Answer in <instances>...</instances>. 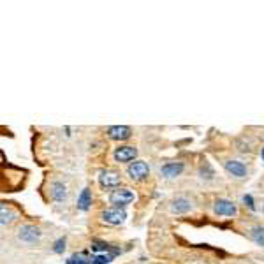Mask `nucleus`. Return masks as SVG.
Here are the masks:
<instances>
[{
    "label": "nucleus",
    "instance_id": "obj_10",
    "mask_svg": "<svg viewBox=\"0 0 264 264\" xmlns=\"http://www.w3.org/2000/svg\"><path fill=\"white\" fill-rule=\"evenodd\" d=\"M185 166L181 162H168L160 168V175L164 176V178H176V176H180L183 173Z\"/></svg>",
    "mask_w": 264,
    "mask_h": 264
},
{
    "label": "nucleus",
    "instance_id": "obj_4",
    "mask_svg": "<svg viewBox=\"0 0 264 264\" xmlns=\"http://www.w3.org/2000/svg\"><path fill=\"white\" fill-rule=\"evenodd\" d=\"M127 175L131 180L134 181H143L148 178L150 175V168L146 162H143V160H136V162H132L131 166L127 168Z\"/></svg>",
    "mask_w": 264,
    "mask_h": 264
},
{
    "label": "nucleus",
    "instance_id": "obj_19",
    "mask_svg": "<svg viewBox=\"0 0 264 264\" xmlns=\"http://www.w3.org/2000/svg\"><path fill=\"white\" fill-rule=\"evenodd\" d=\"M65 250V238H60V240L55 243V248H53V252L55 254H62Z\"/></svg>",
    "mask_w": 264,
    "mask_h": 264
},
{
    "label": "nucleus",
    "instance_id": "obj_17",
    "mask_svg": "<svg viewBox=\"0 0 264 264\" xmlns=\"http://www.w3.org/2000/svg\"><path fill=\"white\" fill-rule=\"evenodd\" d=\"M0 222H2V225H7V224H11L12 220H14V213L11 212V210H7L5 206H2L0 208Z\"/></svg>",
    "mask_w": 264,
    "mask_h": 264
},
{
    "label": "nucleus",
    "instance_id": "obj_20",
    "mask_svg": "<svg viewBox=\"0 0 264 264\" xmlns=\"http://www.w3.org/2000/svg\"><path fill=\"white\" fill-rule=\"evenodd\" d=\"M243 201H245V204H247L250 210H256V204H254V201H252V196H245Z\"/></svg>",
    "mask_w": 264,
    "mask_h": 264
},
{
    "label": "nucleus",
    "instance_id": "obj_3",
    "mask_svg": "<svg viewBox=\"0 0 264 264\" xmlns=\"http://www.w3.org/2000/svg\"><path fill=\"white\" fill-rule=\"evenodd\" d=\"M41 236H43V232H41V229L36 227V225L25 224L18 229V240L23 241V243L32 245V243H36V241H39Z\"/></svg>",
    "mask_w": 264,
    "mask_h": 264
},
{
    "label": "nucleus",
    "instance_id": "obj_1",
    "mask_svg": "<svg viewBox=\"0 0 264 264\" xmlns=\"http://www.w3.org/2000/svg\"><path fill=\"white\" fill-rule=\"evenodd\" d=\"M132 201H134V192L127 187H122V188L118 187L116 190H113L109 194V203L115 204L116 208H124V206H127Z\"/></svg>",
    "mask_w": 264,
    "mask_h": 264
},
{
    "label": "nucleus",
    "instance_id": "obj_7",
    "mask_svg": "<svg viewBox=\"0 0 264 264\" xmlns=\"http://www.w3.org/2000/svg\"><path fill=\"white\" fill-rule=\"evenodd\" d=\"M113 157H115L116 162L124 164V162H131V160L136 159L137 150L134 148V146H118V148L115 150V153H113Z\"/></svg>",
    "mask_w": 264,
    "mask_h": 264
},
{
    "label": "nucleus",
    "instance_id": "obj_21",
    "mask_svg": "<svg viewBox=\"0 0 264 264\" xmlns=\"http://www.w3.org/2000/svg\"><path fill=\"white\" fill-rule=\"evenodd\" d=\"M263 159H264V150H263Z\"/></svg>",
    "mask_w": 264,
    "mask_h": 264
},
{
    "label": "nucleus",
    "instance_id": "obj_8",
    "mask_svg": "<svg viewBox=\"0 0 264 264\" xmlns=\"http://www.w3.org/2000/svg\"><path fill=\"white\" fill-rule=\"evenodd\" d=\"M108 136L113 141H125L132 136V131L127 125H113L108 129Z\"/></svg>",
    "mask_w": 264,
    "mask_h": 264
},
{
    "label": "nucleus",
    "instance_id": "obj_12",
    "mask_svg": "<svg viewBox=\"0 0 264 264\" xmlns=\"http://www.w3.org/2000/svg\"><path fill=\"white\" fill-rule=\"evenodd\" d=\"M51 197L55 201H58V203L67 199V188H65V185L60 183V181H55L51 185Z\"/></svg>",
    "mask_w": 264,
    "mask_h": 264
},
{
    "label": "nucleus",
    "instance_id": "obj_14",
    "mask_svg": "<svg viewBox=\"0 0 264 264\" xmlns=\"http://www.w3.org/2000/svg\"><path fill=\"white\" fill-rule=\"evenodd\" d=\"M250 238H252L257 245L264 247V225H256V227L250 229Z\"/></svg>",
    "mask_w": 264,
    "mask_h": 264
},
{
    "label": "nucleus",
    "instance_id": "obj_18",
    "mask_svg": "<svg viewBox=\"0 0 264 264\" xmlns=\"http://www.w3.org/2000/svg\"><path fill=\"white\" fill-rule=\"evenodd\" d=\"M199 175H201V178H203V180H204V175H208V180H212L213 176H215V173H213V169L206 164V166H203V168L199 169Z\"/></svg>",
    "mask_w": 264,
    "mask_h": 264
},
{
    "label": "nucleus",
    "instance_id": "obj_13",
    "mask_svg": "<svg viewBox=\"0 0 264 264\" xmlns=\"http://www.w3.org/2000/svg\"><path fill=\"white\" fill-rule=\"evenodd\" d=\"M90 204H92V192H90V188H83L80 197H78V210L87 212L90 208Z\"/></svg>",
    "mask_w": 264,
    "mask_h": 264
},
{
    "label": "nucleus",
    "instance_id": "obj_9",
    "mask_svg": "<svg viewBox=\"0 0 264 264\" xmlns=\"http://www.w3.org/2000/svg\"><path fill=\"white\" fill-rule=\"evenodd\" d=\"M224 168L234 178H245L247 176V166L243 162H240V160H225Z\"/></svg>",
    "mask_w": 264,
    "mask_h": 264
},
{
    "label": "nucleus",
    "instance_id": "obj_16",
    "mask_svg": "<svg viewBox=\"0 0 264 264\" xmlns=\"http://www.w3.org/2000/svg\"><path fill=\"white\" fill-rule=\"evenodd\" d=\"M116 254H97L95 257H92V264H108L115 259Z\"/></svg>",
    "mask_w": 264,
    "mask_h": 264
},
{
    "label": "nucleus",
    "instance_id": "obj_5",
    "mask_svg": "<svg viewBox=\"0 0 264 264\" xmlns=\"http://www.w3.org/2000/svg\"><path fill=\"white\" fill-rule=\"evenodd\" d=\"M99 183L100 187L104 188H118L122 183V178L118 173L111 171V169H106V171L99 173Z\"/></svg>",
    "mask_w": 264,
    "mask_h": 264
},
{
    "label": "nucleus",
    "instance_id": "obj_2",
    "mask_svg": "<svg viewBox=\"0 0 264 264\" xmlns=\"http://www.w3.org/2000/svg\"><path fill=\"white\" fill-rule=\"evenodd\" d=\"M100 219H102V222H106V224H109V225H120V224H124L125 219H127V213H125L124 208L113 206V208H108L100 213Z\"/></svg>",
    "mask_w": 264,
    "mask_h": 264
},
{
    "label": "nucleus",
    "instance_id": "obj_11",
    "mask_svg": "<svg viewBox=\"0 0 264 264\" xmlns=\"http://www.w3.org/2000/svg\"><path fill=\"white\" fill-rule=\"evenodd\" d=\"M192 210V203L187 199V197H176L171 203V212L176 213V215H183V213H188Z\"/></svg>",
    "mask_w": 264,
    "mask_h": 264
},
{
    "label": "nucleus",
    "instance_id": "obj_6",
    "mask_svg": "<svg viewBox=\"0 0 264 264\" xmlns=\"http://www.w3.org/2000/svg\"><path fill=\"white\" fill-rule=\"evenodd\" d=\"M213 212L219 217H234L236 215V204L229 199H217L213 203Z\"/></svg>",
    "mask_w": 264,
    "mask_h": 264
},
{
    "label": "nucleus",
    "instance_id": "obj_15",
    "mask_svg": "<svg viewBox=\"0 0 264 264\" xmlns=\"http://www.w3.org/2000/svg\"><path fill=\"white\" fill-rule=\"evenodd\" d=\"M67 264H92V257H88L85 252L74 254L67 259Z\"/></svg>",
    "mask_w": 264,
    "mask_h": 264
},
{
    "label": "nucleus",
    "instance_id": "obj_22",
    "mask_svg": "<svg viewBox=\"0 0 264 264\" xmlns=\"http://www.w3.org/2000/svg\"><path fill=\"white\" fill-rule=\"evenodd\" d=\"M263 212H264V206H263Z\"/></svg>",
    "mask_w": 264,
    "mask_h": 264
}]
</instances>
